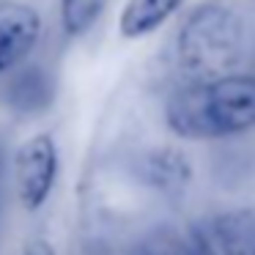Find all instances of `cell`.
<instances>
[{"label":"cell","instance_id":"cell-1","mask_svg":"<svg viewBox=\"0 0 255 255\" xmlns=\"http://www.w3.org/2000/svg\"><path fill=\"white\" fill-rule=\"evenodd\" d=\"M165 124L184 140L236 137L255 127V77L228 72L187 80L165 102Z\"/></svg>","mask_w":255,"mask_h":255},{"label":"cell","instance_id":"cell-2","mask_svg":"<svg viewBox=\"0 0 255 255\" xmlns=\"http://www.w3.org/2000/svg\"><path fill=\"white\" fill-rule=\"evenodd\" d=\"M244 55V22L231 6L200 3L176 36V61L189 80H209L236 72Z\"/></svg>","mask_w":255,"mask_h":255},{"label":"cell","instance_id":"cell-10","mask_svg":"<svg viewBox=\"0 0 255 255\" xmlns=\"http://www.w3.org/2000/svg\"><path fill=\"white\" fill-rule=\"evenodd\" d=\"M127 255H195V250L189 239L178 236L176 231L159 228V231L143 236Z\"/></svg>","mask_w":255,"mask_h":255},{"label":"cell","instance_id":"cell-12","mask_svg":"<svg viewBox=\"0 0 255 255\" xmlns=\"http://www.w3.org/2000/svg\"><path fill=\"white\" fill-rule=\"evenodd\" d=\"M0 173H3V151H0Z\"/></svg>","mask_w":255,"mask_h":255},{"label":"cell","instance_id":"cell-4","mask_svg":"<svg viewBox=\"0 0 255 255\" xmlns=\"http://www.w3.org/2000/svg\"><path fill=\"white\" fill-rule=\"evenodd\" d=\"M58 176V145L50 134H33L14 154V187L28 211L44 206Z\"/></svg>","mask_w":255,"mask_h":255},{"label":"cell","instance_id":"cell-7","mask_svg":"<svg viewBox=\"0 0 255 255\" xmlns=\"http://www.w3.org/2000/svg\"><path fill=\"white\" fill-rule=\"evenodd\" d=\"M6 94H8L11 107H17L19 113H36L50 105L52 85L44 69L28 66L11 77V83L6 85Z\"/></svg>","mask_w":255,"mask_h":255},{"label":"cell","instance_id":"cell-8","mask_svg":"<svg viewBox=\"0 0 255 255\" xmlns=\"http://www.w3.org/2000/svg\"><path fill=\"white\" fill-rule=\"evenodd\" d=\"M145 173H148L151 184L165 192H176V189L187 187L189 181V165L181 154L176 151H156L145 159Z\"/></svg>","mask_w":255,"mask_h":255},{"label":"cell","instance_id":"cell-9","mask_svg":"<svg viewBox=\"0 0 255 255\" xmlns=\"http://www.w3.org/2000/svg\"><path fill=\"white\" fill-rule=\"evenodd\" d=\"M110 0H61V25L69 36H83L96 25Z\"/></svg>","mask_w":255,"mask_h":255},{"label":"cell","instance_id":"cell-5","mask_svg":"<svg viewBox=\"0 0 255 255\" xmlns=\"http://www.w3.org/2000/svg\"><path fill=\"white\" fill-rule=\"evenodd\" d=\"M41 39V17L22 0H0V77L30 58Z\"/></svg>","mask_w":255,"mask_h":255},{"label":"cell","instance_id":"cell-3","mask_svg":"<svg viewBox=\"0 0 255 255\" xmlns=\"http://www.w3.org/2000/svg\"><path fill=\"white\" fill-rule=\"evenodd\" d=\"M195 255H255V209H228L198 220L189 231Z\"/></svg>","mask_w":255,"mask_h":255},{"label":"cell","instance_id":"cell-11","mask_svg":"<svg viewBox=\"0 0 255 255\" xmlns=\"http://www.w3.org/2000/svg\"><path fill=\"white\" fill-rule=\"evenodd\" d=\"M22 255H55V253H52V247H50L47 242H41V239H33V242L25 244Z\"/></svg>","mask_w":255,"mask_h":255},{"label":"cell","instance_id":"cell-6","mask_svg":"<svg viewBox=\"0 0 255 255\" xmlns=\"http://www.w3.org/2000/svg\"><path fill=\"white\" fill-rule=\"evenodd\" d=\"M181 3L184 0H127L118 17V30L124 39H143L159 30L178 11Z\"/></svg>","mask_w":255,"mask_h":255}]
</instances>
